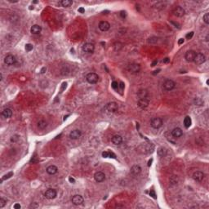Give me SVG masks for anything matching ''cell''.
I'll list each match as a JSON object with an SVG mask.
<instances>
[{"instance_id": "obj_1", "label": "cell", "mask_w": 209, "mask_h": 209, "mask_svg": "<svg viewBox=\"0 0 209 209\" xmlns=\"http://www.w3.org/2000/svg\"><path fill=\"white\" fill-rule=\"evenodd\" d=\"M86 79L89 84H95L98 82L99 76L97 75L96 73H87L86 76Z\"/></svg>"}, {"instance_id": "obj_2", "label": "cell", "mask_w": 209, "mask_h": 209, "mask_svg": "<svg viewBox=\"0 0 209 209\" xmlns=\"http://www.w3.org/2000/svg\"><path fill=\"white\" fill-rule=\"evenodd\" d=\"M71 202L73 205L75 206H79V205H82L84 202V199L83 198V196L79 195V194H76V195H73L71 199Z\"/></svg>"}, {"instance_id": "obj_3", "label": "cell", "mask_w": 209, "mask_h": 209, "mask_svg": "<svg viewBox=\"0 0 209 209\" xmlns=\"http://www.w3.org/2000/svg\"><path fill=\"white\" fill-rule=\"evenodd\" d=\"M176 84L175 82L172 79H166L163 84V87L166 91H171L175 87Z\"/></svg>"}, {"instance_id": "obj_4", "label": "cell", "mask_w": 209, "mask_h": 209, "mask_svg": "<svg viewBox=\"0 0 209 209\" xmlns=\"http://www.w3.org/2000/svg\"><path fill=\"white\" fill-rule=\"evenodd\" d=\"M151 127L154 129H158L163 126V120L160 118H154L151 120Z\"/></svg>"}, {"instance_id": "obj_5", "label": "cell", "mask_w": 209, "mask_h": 209, "mask_svg": "<svg viewBox=\"0 0 209 209\" xmlns=\"http://www.w3.org/2000/svg\"><path fill=\"white\" fill-rule=\"evenodd\" d=\"M127 70L132 73H138L140 72V70H141V66H140V65H138V64L132 63V64H130V65L127 66Z\"/></svg>"}, {"instance_id": "obj_6", "label": "cell", "mask_w": 209, "mask_h": 209, "mask_svg": "<svg viewBox=\"0 0 209 209\" xmlns=\"http://www.w3.org/2000/svg\"><path fill=\"white\" fill-rule=\"evenodd\" d=\"M105 110L110 113H115L118 110V105L116 102H110L108 103L105 106Z\"/></svg>"}, {"instance_id": "obj_7", "label": "cell", "mask_w": 209, "mask_h": 209, "mask_svg": "<svg viewBox=\"0 0 209 209\" xmlns=\"http://www.w3.org/2000/svg\"><path fill=\"white\" fill-rule=\"evenodd\" d=\"M172 13H173V15L177 16V17H182V16H184L186 11H185V9L183 8H181V7H180V6H177L173 9Z\"/></svg>"}, {"instance_id": "obj_8", "label": "cell", "mask_w": 209, "mask_h": 209, "mask_svg": "<svg viewBox=\"0 0 209 209\" xmlns=\"http://www.w3.org/2000/svg\"><path fill=\"white\" fill-rule=\"evenodd\" d=\"M206 61V57L203 53H196L195 58H194V62L196 65H202Z\"/></svg>"}, {"instance_id": "obj_9", "label": "cell", "mask_w": 209, "mask_h": 209, "mask_svg": "<svg viewBox=\"0 0 209 209\" xmlns=\"http://www.w3.org/2000/svg\"><path fill=\"white\" fill-rule=\"evenodd\" d=\"M196 56V52L193 51V50H189V51L186 52V55H185V58L188 62H194V58Z\"/></svg>"}, {"instance_id": "obj_10", "label": "cell", "mask_w": 209, "mask_h": 209, "mask_svg": "<svg viewBox=\"0 0 209 209\" xmlns=\"http://www.w3.org/2000/svg\"><path fill=\"white\" fill-rule=\"evenodd\" d=\"M56 195H57V193L54 189H47L46 192L44 193V196L46 197L47 199H55Z\"/></svg>"}, {"instance_id": "obj_11", "label": "cell", "mask_w": 209, "mask_h": 209, "mask_svg": "<svg viewBox=\"0 0 209 209\" xmlns=\"http://www.w3.org/2000/svg\"><path fill=\"white\" fill-rule=\"evenodd\" d=\"M110 28V24L108 22V21H102L100 22L99 24V29L101 30L102 32H105L108 31Z\"/></svg>"}, {"instance_id": "obj_12", "label": "cell", "mask_w": 209, "mask_h": 209, "mask_svg": "<svg viewBox=\"0 0 209 209\" xmlns=\"http://www.w3.org/2000/svg\"><path fill=\"white\" fill-rule=\"evenodd\" d=\"M193 178L194 180L198 182H201L203 181V178H204V173L201 171H196V172H194L193 174Z\"/></svg>"}, {"instance_id": "obj_13", "label": "cell", "mask_w": 209, "mask_h": 209, "mask_svg": "<svg viewBox=\"0 0 209 209\" xmlns=\"http://www.w3.org/2000/svg\"><path fill=\"white\" fill-rule=\"evenodd\" d=\"M95 50V46L92 43H90V42H87V43H85L84 46H83V51L87 52V53H92Z\"/></svg>"}, {"instance_id": "obj_14", "label": "cell", "mask_w": 209, "mask_h": 209, "mask_svg": "<svg viewBox=\"0 0 209 209\" xmlns=\"http://www.w3.org/2000/svg\"><path fill=\"white\" fill-rule=\"evenodd\" d=\"M16 59L14 56L12 55H8L4 59V63L6 64L7 65H12L16 63Z\"/></svg>"}, {"instance_id": "obj_15", "label": "cell", "mask_w": 209, "mask_h": 209, "mask_svg": "<svg viewBox=\"0 0 209 209\" xmlns=\"http://www.w3.org/2000/svg\"><path fill=\"white\" fill-rule=\"evenodd\" d=\"M137 104L140 108H141L142 110L144 109H146L149 106V101L147 98H143V99H139L138 102H137Z\"/></svg>"}, {"instance_id": "obj_16", "label": "cell", "mask_w": 209, "mask_h": 209, "mask_svg": "<svg viewBox=\"0 0 209 209\" xmlns=\"http://www.w3.org/2000/svg\"><path fill=\"white\" fill-rule=\"evenodd\" d=\"M94 178H95V180H96V182H102L104 181V179H105V175H104V172H97L95 173L94 175Z\"/></svg>"}, {"instance_id": "obj_17", "label": "cell", "mask_w": 209, "mask_h": 209, "mask_svg": "<svg viewBox=\"0 0 209 209\" xmlns=\"http://www.w3.org/2000/svg\"><path fill=\"white\" fill-rule=\"evenodd\" d=\"M171 134H172V136L173 137H175V138H180V137L182 136L183 132L180 127H176L172 131Z\"/></svg>"}, {"instance_id": "obj_18", "label": "cell", "mask_w": 209, "mask_h": 209, "mask_svg": "<svg viewBox=\"0 0 209 209\" xmlns=\"http://www.w3.org/2000/svg\"><path fill=\"white\" fill-rule=\"evenodd\" d=\"M81 131L80 130H73L72 132H70V138L72 139V140H76V139H78L80 136H81Z\"/></svg>"}, {"instance_id": "obj_19", "label": "cell", "mask_w": 209, "mask_h": 209, "mask_svg": "<svg viewBox=\"0 0 209 209\" xmlns=\"http://www.w3.org/2000/svg\"><path fill=\"white\" fill-rule=\"evenodd\" d=\"M111 141L114 145H120L123 142V137L120 136V135H115L112 138H111Z\"/></svg>"}, {"instance_id": "obj_20", "label": "cell", "mask_w": 209, "mask_h": 209, "mask_svg": "<svg viewBox=\"0 0 209 209\" xmlns=\"http://www.w3.org/2000/svg\"><path fill=\"white\" fill-rule=\"evenodd\" d=\"M57 171H58V168L55 165H50L47 167V169H46V172L48 173L49 175L56 174V173L57 172Z\"/></svg>"}, {"instance_id": "obj_21", "label": "cell", "mask_w": 209, "mask_h": 209, "mask_svg": "<svg viewBox=\"0 0 209 209\" xmlns=\"http://www.w3.org/2000/svg\"><path fill=\"white\" fill-rule=\"evenodd\" d=\"M41 31H42V27L38 25H33L31 27V29H30V32H31V34H39L41 33Z\"/></svg>"}, {"instance_id": "obj_22", "label": "cell", "mask_w": 209, "mask_h": 209, "mask_svg": "<svg viewBox=\"0 0 209 209\" xmlns=\"http://www.w3.org/2000/svg\"><path fill=\"white\" fill-rule=\"evenodd\" d=\"M149 95V92L146 89H141L139 90L137 92V96L139 97V99H143V98H147Z\"/></svg>"}, {"instance_id": "obj_23", "label": "cell", "mask_w": 209, "mask_h": 209, "mask_svg": "<svg viewBox=\"0 0 209 209\" xmlns=\"http://www.w3.org/2000/svg\"><path fill=\"white\" fill-rule=\"evenodd\" d=\"M141 167H140V165L135 164L131 168V172L133 175H138L141 173Z\"/></svg>"}, {"instance_id": "obj_24", "label": "cell", "mask_w": 209, "mask_h": 209, "mask_svg": "<svg viewBox=\"0 0 209 209\" xmlns=\"http://www.w3.org/2000/svg\"><path fill=\"white\" fill-rule=\"evenodd\" d=\"M2 115H3V118H9L12 116V110L9 108H7V109H4L3 111L2 112Z\"/></svg>"}, {"instance_id": "obj_25", "label": "cell", "mask_w": 209, "mask_h": 209, "mask_svg": "<svg viewBox=\"0 0 209 209\" xmlns=\"http://www.w3.org/2000/svg\"><path fill=\"white\" fill-rule=\"evenodd\" d=\"M47 127V123L44 120H40L39 123H38V128L40 130H43Z\"/></svg>"}, {"instance_id": "obj_26", "label": "cell", "mask_w": 209, "mask_h": 209, "mask_svg": "<svg viewBox=\"0 0 209 209\" xmlns=\"http://www.w3.org/2000/svg\"><path fill=\"white\" fill-rule=\"evenodd\" d=\"M167 149H166L165 148H163V147H160L159 149H158V155L161 157V158H163V157H165L166 154H167Z\"/></svg>"}, {"instance_id": "obj_27", "label": "cell", "mask_w": 209, "mask_h": 209, "mask_svg": "<svg viewBox=\"0 0 209 209\" xmlns=\"http://www.w3.org/2000/svg\"><path fill=\"white\" fill-rule=\"evenodd\" d=\"M191 123H192V121H191L190 117L186 116V117L185 118V119H184V126L186 128H189L191 126Z\"/></svg>"}, {"instance_id": "obj_28", "label": "cell", "mask_w": 209, "mask_h": 209, "mask_svg": "<svg viewBox=\"0 0 209 209\" xmlns=\"http://www.w3.org/2000/svg\"><path fill=\"white\" fill-rule=\"evenodd\" d=\"M61 4L64 8H69L73 4V1H71V0H62V1H61Z\"/></svg>"}, {"instance_id": "obj_29", "label": "cell", "mask_w": 209, "mask_h": 209, "mask_svg": "<svg viewBox=\"0 0 209 209\" xmlns=\"http://www.w3.org/2000/svg\"><path fill=\"white\" fill-rule=\"evenodd\" d=\"M123 47V44L122 43V42H116L115 44H114V48H115V50L116 52H118L120 51L121 49H122Z\"/></svg>"}, {"instance_id": "obj_30", "label": "cell", "mask_w": 209, "mask_h": 209, "mask_svg": "<svg viewBox=\"0 0 209 209\" xmlns=\"http://www.w3.org/2000/svg\"><path fill=\"white\" fill-rule=\"evenodd\" d=\"M194 103L195 105H198V106H200L202 104H203V101H202L200 98H195L194 100Z\"/></svg>"}, {"instance_id": "obj_31", "label": "cell", "mask_w": 209, "mask_h": 209, "mask_svg": "<svg viewBox=\"0 0 209 209\" xmlns=\"http://www.w3.org/2000/svg\"><path fill=\"white\" fill-rule=\"evenodd\" d=\"M158 42V38L157 37H151L149 38V40H148V42L149 43H151V44H154Z\"/></svg>"}, {"instance_id": "obj_32", "label": "cell", "mask_w": 209, "mask_h": 209, "mask_svg": "<svg viewBox=\"0 0 209 209\" xmlns=\"http://www.w3.org/2000/svg\"><path fill=\"white\" fill-rule=\"evenodd\" d=\"M12 176H13V172H10L9 173H8V174L4 175V176H3V177L2 178V181H3V180H4L9 179V178H10L11 177H12Z\"/></svg>"}, {"instance_id": "obj_33", "label": "cell", "mask_w": 209, "mask_h": 209, "mask_svg": "<svg viewBox=\"0 0 209 209\" xmlns=\"http://www.w3.org/2000/svg\"><path fill=\"white\" fill-rule=\"evenodd\" d=\"M203 21L204 23L208 25L209 24V13H206L205 15L203 16Z\"/></svg>"}, {"instance_id": "obj_34", "label": "cell", "mask_w": 209, "mask_h": 209, "mask_svg": "<svg viewBox=\"0 0 209 209\" xmlns=\"http://www.w3.org/2000/svg\"><path fill=\"white\" fill-rule=\"evenodd\" d=\"M19 139H20V136H19V135H14V136H11V142H16V141H19Z\"/></svg>"}, {"instance_id": "obj_35", "label": "cell", "mask_w": 209, "mask_h": 209, "mask_svg": "<svg viewBox=\"0 0 209 209\" xmlns=\"http://www.w3.org/2000/svg\"><path fill=\"white\" fill-rule=\"evenodd\" d=\"M7 203V200L4 199L3 198H1L0 199V208H3L4 206L6 205Z\"/></svg>"}, {"instance_id": "obj_36", "label": "cell", "mask_w": 209, "mask_h": 209, "mask_svg": "<svg viewBox=\"0 0 209 209\" xmlns=\"http://www.w3.org/2000/svg\"><path fill=\"white\" fill-rule=\"evenodd\" d=\"M33 48H34V47H33V45H32V44L28 43V44H26V45H25V50H26V51H27V52H30V51H32Z\"/></svg>"}, {"instance_id": "obj_37", "label": "cell", "mask_w": 209, "mask_h": 209, "mask_svg": "<svg viewBox=\"0 0 209 209\" xmlns=\"http://www.w3.org/2000/svg\"><path fill=\"white\" fill-rule=\"evenodd\" d=\"M111 87H113V89H115V90H116L118 88V83L116 82V81H114L112 84H111Z\"/></svg>"}, {"instance_id": "obj_38", "label": "cell", "mask_w": 209, "mask_h": 209, "mask_svg": "<svg viewBox=\"0 0 209 209\" xmlns=\"http://www.w3.org/2000/svg\"><path fill=\"white\" fill-rule=\"evenodd\" d=\"M193 36H194V32H190L189 34H186V38L187 39H191L192 37H193Z\"/></svg>"}, {"instance_id": "obj_39", "label": "cell", "mask_w": 209, "mask_h": 209, "mask_svg": "<svg viewBox=\"0 0 209 209\" xmlns=\"http://www.w3.org/2000/svg\"><path fill=\"white\" fill-rule=\"evenodd\" d=\"M109 158H116V155L113 152L109 151Z\"/></svg>"}, {"instance_id": "obj_40", "label": "cell", "mask_w": 209, "mask_h": 209, "mask_svg": "<svg viewBox=\"0 0 209 209\" xmlns=\"http://www.w3.org/2000/svg\"><path fill=\"white\" fill-rule=\"evenodd\" d=\"M102 157L103 158H109V151H104L102 153Z\"/></svg>"}, {"instance_id": "obj_41", "label": "cell", "mask_w": 209, "mask_h": 209, "mask_svg": "<svg viewBox=\"0 0 209 209\" xmlns=\"http://www.w3.org/2000/svg\"><path fill=\"white\" fill-rule=\"evenodd\" d=\"M66 87H67V84H66V83H63L62 86H61V92H63L64 90L66 88Z\"/></svg>"}, {"instance_id": "obj_42", "label": "cell", "mask_w": 209, "mask_h": 209, "mask_svg": "<svg viewBox=\"0 0 209 209\" xmlns=\"http://www.w3.org/2000/svg\"><path fill=\"white\" fill-rule=\"evenodd\" d=\"M149 194H150V196L153 197L154 199H157V196L155 194V192H154V190H151L150 192H149Z\"/></svg>"}, {"instance_id": "obj_43", "label": "cell", "mask_w": 209, "mask_h": 209, "mask_svg": "<svg viewBox=\"0 0 209 209\" xmlns=\"http://www.w3.org/2000/svg\"><path fill=\"white\" fill-rule=\"evenodd\" d=\"M78 11V12H79V13H84L85 12V9L84 8H79Z\"/></svg>"}, {"instance_id": "obj_44", "label": "cell", "mask_w": 209, "mask_h": 209, "mask_svg": "<svg viewBox=\"0 0 209 209\" xmlns=\"http://www.w3.org/2000/svg\"><path fill=\"white\" fill-rule=\"evenodd\" d=\"M163 62L164 63V64H167V63H168V62H170V59L169 58H164L163 60Z\"/></svg>"}, {"instance_id": "obj_45", "label": "cell", "mask_w": 209, "mask_h": 209, "mask_svg": "<svg viewBox=\"0 0 209 209\" xmlns=\"http://www.w3.org/2000/svg\"><path fill=\"white\" fill-rule=\"evenodd\" d=\"M118 86H119V87H120V88L122 89V90L124 89V84H123V82H120V83H119V85H118Z\"/></svg>"}, {"instance_id": "obj_46", "label": "cell", "mask_w": 209, "mask_h": 209, "mask_svg": "<svg viewBox=\"0 0 209 209\" xmlns=\"http://www.w3.org/2000/svg\"><path fill=\"white\" fill-rule=\"evenodd\" d=\"M46 70H47V68H46V67H43V68L41 69V70H40V73H41L42 74H43V73H45V72H46Z\"/></svg>"}, {"instance_id": "obj_47", "label": "cell", "mask_w": 209, "mask_h": 209, "mask_svg": "<svg viewBox=\"0 0 209 209\" xmlns=\"http://www.w3.org/2000/svg\"><path fill=\"white\" fill-rule=\"evenodd\" d=\"M13 208H15V209H20V208H21V205H20V204H19V203H16L15 205H14Z\"/></svg>"}, {"instance_id": "obj_48", "label": "cell", "mask_w": 209, "mask_h": 209, "mask_svg": "<svg viewBox=\"0 0 209 209\" xmlns=\"http://www.w3.org/2000/svg\"><path fill=\"white\" fill-rule=\"evenodd\" d=\"M120 16H122L123 18H125V17H126V16H127V14H126V11H121Z\"/></svg>"}, {"instance_id": "obj_49", "label": "cell", "mask_w": 209, "mask_h": 209, "mask_svg": "<svg viewBox=\"0 0 209 209\" xmlns=\"http://www.w3.org/2000/svg\"><path fill=\"white\" fill-rule=\"evenodd\" d=\"M184 41H185L184 39H180L179 41H178V44H179V45H181L182 43H184Z\"/></svg>"}, {"instance_id": "obj_50", "label": "cell", "mask_w": 209, "mask_h": 209, "mask_svg": "<svg viewBox=\"0 0 209 209\" xmlns=\"http://www.w3.org/2000/svg\"><path fill=\"white\" fill-rule=\"evenodd\" d=\"M69 180H70V182H71V183H74L75 182V180L73 179V178H72V177H69Z\"/></svg>"}, {"instance_id": "obj_51", "label": "cell", "mask_w": 209, "mask_h": 209, "mask_svg": "<svg viewBox=\"0 0 209 209\" xmlns=\"http://www.w3.org/2000/svg\"><path fill=\"white\" fill-rule=\"evenodd\" d=\"M157 63H158V61H154L153 63H152V66H155L157 65Z\"/></svg>"}, {"instance_id": "obj_52", "label": "cell", "mask_w": 209, "mask_h": 209, "mask_svg": "<svg viewBox=\"0 0 209 209\" xmlns=\"http://www.w3.org/2000/svg\"><path fill=\"white\" fill-rule=\"evenodd\" d=\"M160 70H155V71H154V73H153V74H154V75H155L156 73H158V72H159Z\"/></svg>"}, {"instance_id": "obj_53", "label": "cell", "mask_w": 209, "mask_h": 209, "mask_svg": "<svg viewBox=\"0 0 209 209\" xmlns=\"http://www.w3.org/2000/svg\"><path fill=\"white\" fill-rule=\"evenodd\" d=\"M0 80H3V74H2V73H0Z\"/></svg>"}, {"instance_id": "obj_54", "label": "cell", "mask_w": 209, "mask_h": 209, "mask_svg": "<svg viewBox=\"0 0 209 209\" xmlns=\"http://www.w3.org/2000/svg\"><path fill=\"white\" fill-rule=\"evenodd\" d=\"M152 161H153V159H151V160H149V164H148L149 166H150V165H151V163H152Z\"/></svg>"}]
</instances>
